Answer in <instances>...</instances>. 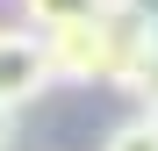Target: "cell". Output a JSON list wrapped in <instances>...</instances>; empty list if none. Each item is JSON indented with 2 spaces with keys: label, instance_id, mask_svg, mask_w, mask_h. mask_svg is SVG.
<instances>
[{
  "label": "cell",
  "instance_id": "8992f818",
  "mask_svg": "<svg viewBox=\"0 0 158 151\" xmlns=\"http://www.w3.org/2000/svg\"><path fill=\"white\" fill-rule=\"evenodd\" d=\"M101 7H129V0H101Z\"/></svg>",
  "mask_w": 158,
  "mask_h": 151
},
{
  "label": "cell",
  "instance_id": "6da1fadb",
  "mask_svg": "<svg viewBox=\"0 0 158 151\" xmlns=\"http://www.w3.org/2000/svg\"><path fill=\"white\" fill-rule=\"evenodd\" d=\"M50 86V58H43V36L7 22L0 29V108H22V101H36Z\"/></svg>",
  "mask_w": 158,
  "mask_h": 151
},
{
  "label": "cell",
  "instance_id": "277c9868",
  "mask_svg": "<svg viewBox=\"0 0 158 151\" xmlns=\"http://www.w3.org/2000/svg\"><path fill=\"white\" fill-rule=\"evenodd\" d=\"M101 151H158V130L144 115H129V122H115V130L101 137Z\"/></svg>",
  "mask_w": 158,
  "mask_h": 151
},
{
  "label": "cell",
  "instance_id": "5b68a950",
  "mask_svg": "<svg viewBox=\"0 0 158 151\" xmlns=\"http://www.w3.org/2000/svg\"><path fill=\"white\" fill-rule=\"evenodd\" d=\"M15 137H22V108H0V151H15Z\"/></svg>",
  "mask_w": 158,
  "mask_h": 151
},
{
  "label": "cell",
  "instance_id": "7a4b0ae2",
  "mask_svg": "<svg viewBox=\"0 0 158 151\" xmlns=\"http://www.w3.org/2000/svg\"><path fill=\"white\" fill-rule=\"evenodd\" d=\"M108 86H122L129 101H137V115H144V108H158V43H144L137 58H129L115 79H108Z\"/></svg>",
  "mask_w": 158,
  "mask_h": 151
},
{
  "label": "cell",
  "instance_id": "3957f363",
  "mask_svg": "<svg viewBox=\"0 0 158 151\" xmlns=\"http://www.w3.org/2000/svg\"><path fill=\"white\" fill-rule=\"evenodd\" d=\"M101 0H22V29H65V22H94Z\"/></svg>",
  "mask_w": 158,
  "mask_h": 151
}]
</instances>
